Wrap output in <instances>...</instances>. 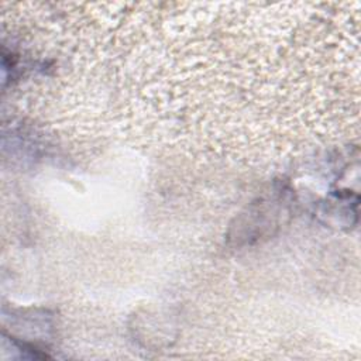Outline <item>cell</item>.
Wrapping results in <instances>:
<instances>
[{
  "instance_id": "obj_1",
  "label": "cell",
  "mask_w": 361,
  "mask_h": 361,
  "mask_svg": "<svg viewBox=\"0 0 361 361\" xmlns=\"http://www.w3.org/2000/svg\"><path fill=\"white\" fill-rule=\"evenodd\" d=\"M283 196L282 190L272 192L271 196L262 197L255 202L237 223V230L234 237L235 240L250 241L252 238L265 237L272 231L274 227H278L281 216L283 217Z\"/></svg>"
}]
</instances>
